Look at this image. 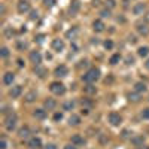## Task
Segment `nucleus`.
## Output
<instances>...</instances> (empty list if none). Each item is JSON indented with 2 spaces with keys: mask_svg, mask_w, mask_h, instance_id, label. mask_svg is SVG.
Here are the masks:
<instances>
[{
  "mask_svg": "<svg viewBox=\"0 0 149 149\" xmlns=\"http://www.w3.org/2000/svg\"><path fill=\"white\" fill-rule=\"evenodd\" d=\"M98 78H100V70H98L97 67H93V69H90L88 72H86L84 76H82V79H84V82H86V84H91V82H95Z\"/></svg>",
  "mask_w": 149,
  "mask_h": 149,
  "instance_id": "1",
  "label": "nucleus"
},
{
  "mask_svg": "<svg viewBox=\"0 0 149 149\" xmlns=\"http://www.w3.org/2000/svg\"><path fill=\"white\" fill-rule=\"evenodd\" d=\"M17 122H18V118H17V115H15V113H9V115L6 116V119H5V127H6V130L12 131V130L15 128Z\"/></svg>",
  "mask_w": 149,
  "mask_h": 149,
  "instance_id": "2",
  "label": "nucleus"
},
{
  "mask_svg": "<svg viewBox=\"0 0 149 149\" xmlns=\"http://www.w3.org/2000/svg\"><path fill=\"white\" fill-rule=\"evenodd\" d=\"M49 88H51V91H52L54 94H57V95H63V94L66 93V86L61 84V82H52Z\"/></svg>",
  "mask_w": 149,
  "mask_h": 149,
  "instance_id": "3",
  "label": "nucleus"
},
{
  "mask_svg": "<svg viewBox=\"0 0 149 149\" xmlns=\"http://www.w3.org/2000/svg\"><path fill=\"white\" fill-rule=\"evenodd\" d=\"M121 121H122V118L119 116V113H115V112H112V113L109 115V122H110L113 127H118L119 124H121Z\"/></svg>",
  "mask_w": 149,
  "mask_h": 149,
  "instance_id": "4",
  "label": "nucleus"
},
{
  "mask_svg": "<svg viewBox=\"0 0 149 149\" xmlns=\"http://www.w3.org/2000/svg\"><path fill=\"white\" fill-rule=\"evenodd\" d=\"M17 8H18V12L24 14V12H29V10H30V3L27 2V0H19Z\"/></svg>",
  "mask_w": 149,
  "mask_h": 149,
  "instance_id": "5",
  "label": "nucleus"
},
{
  "mask_svg": "<svg viewBox=\"0 0 149 149\" xmlns=\"http://www.w3.org/2000/svg\"><path fill=\"white\" fill-rule=\"evenodd\" d=\"M30 60H31V63H34L36 66H39L42 63V57H40V54L37 51H31L30 52Z\"/></svg>",
  "mask_w": 149,
  "mask_h": 149,
  "instance_id": "6",
  "label": "nucleus"
},
{
  "mask_svg": "<svg viewBox=\"0 0 149 149\" xmlns=\"http://www.w3.org/2000/svg\"><path fill=\"white\" fill-rule=\"evenodd\" d=\"M52 49H54V51H57V52L63 51V49H64V42L61 40V39H54L52 40Z\"/></svg>",
  "mask_w": 149,
  "mask_h": 149,
  "instance_id": "7",
  "label": "nucleus"
},
{
  "mask_svg": "<svg viewBox=\"0 0 149 149\" xmlns=\"http://www.w3.org/2000/svg\"><path fill=\"white\" fill-rule=\"evenodd\" d=\"M29 148H31V149H39V148H42V140H40L39 137L30 139V140H29Z\"/></svg>",
  "mask_w": 149,
  "mask_h": 149,
  "instance_id": "8",
  "label": "nucleus"
},
{
  "mask_svg": "<svg viewBox=\"0 0 149 149\" xmlns=\"http://www.w3.org/2000/svg\"><path fill=\"white\" fill-rule=\"evenodd\" d=\"M21 93H22V88H21L19 85H17V86H12V88H10L9 95H10L12 98H18V97L21 95Z\"/></svg>",
  "mask_w": 149,
  "mask_h": 149,
  "instance_id": "9",
  "label": "nucleus"
},
{
  "mask_svg": "<svg viewBox=\"0 0 149 149\" xmlns=\"http://www.w3.org/2000/svg\"><path fill=\"white\" fill-rule=\"evenodd\" d=\"M43 106H45V109H46V110H52V109H55L57 102L54 100V98H46V100L43 102Z\"/></svg>",
  "mask_w": 149,
  "mask_h": 149,
  "instance_id": "10",
  "label": "nucleus"
},
{
  "mask_svg": "<svg viewBox=\"0 0 149 149\" xmlns=\"http://www.w3.org/2000/svg\"><path fill=\"white\" fill-rule=\"evenodd\" d=\"M93 29H94V31H103L104 30V22L102 21V19H95L94 22H93Z\"/></svg>",
  "mask_w": 149,
  "mask_h": 149,
  "instance_id": "11",
  "label": "nucleus"
},
{
  "mask_svg": "<svg viewBox=\"0 0 149 149\" xmlns=\"http://www.w3.org/2000/svg\"><path fill=\"white\" fill-rule=\"evenodd\" d=\"M145 10V3H136L133 6V14L134 15H142Z\"/></svg>",
  "mask_w": 149,
  "mask_h": 149,
  "instance_id": "12",
  "label": "nucleus"
},
{
  "mask_svg": "<svg viewBox=\"0 0 149 149\" xmlns=\"http://www.w3.org/2000/svg\"><path fill=\"white\" fill-rule=\"evenodd\" d=\"M137 31H139L142 36H146V34L149 33V27H148V24H145V22H139V24H137Z\"/></svg>",
  "mask_w": 149,
  "mask_h": 149,
  "instance_id": "13",
  "label": "nucleus"
},
{
  "mask_svg": "<svg viewBox=\"0 0 149 149\" xmlns=\"http://www.w3.org/2000/svg\"><path fill=\"white\" fill-rule=\"evenodd\" d=\"M79 8H81V3H79V0H72V3H70V8H69L70 14H76V12L79 10Z\"/></svg>",
  "mask_w": 149,
  "mask_h": 149,
  "instance_id": "14",
  "label": "nucleus"
},
{
  "mask_svg": "<svg viewBox=\"0 0 149 149\" xmlns=\"http://www.w3.org/2000/svg\"><path fill=\"white\" fill-rule=\"evenodd\" d=\"M131 143L134 146H143L145 137H143V136H134V137H131Z\"/></svg>",
  "mask_w": 149,
  "mask_h": 149,
  "instance_id": "15",
  "label": "nucleus"
},
{
  "mask_svg": "<svg viewBox=\"0 0 149 149\" xmlns=\"http://www.w3.org/2000/svg\"><path fill=\"white\" fill-rule=\"evenodd\" d=\"M33 116L37 118V119H45L46 118V112H45V109H36L33 112Z\"/></svg>",
  "mask_w": 149,
  "mask_h": 149,
  "instance_id": "16",
  "label": "nucleus"
},
{
  "mask_svg": "<svg viewBox=\"0 0 149 149\" xmlns=\"http://www.w3.org/2000/svg\"><path fill=\"white\" fill-rule=\"evenodd\" d=\"M67 73H69V70L66 66H58L55 69V76H66Z\"/></svg>",
  "mask_w": 149,
  "mask_h": 149,
  "instance_id": "17",
  "label": "nucleus"
},
{
  "mask_svg": "<svg viewBox=\"0 0 149 149\" xmlns=\"http://www.w3.org/2000/svg\"><path fill=\"white\" fill-rule=\"evenodd\" d=\"M14 79H15L14 73H10V72L5 73V76H3V82H5L6 85H12V82H14Z\"/></svg>",
  "mask_w": 149,
  "mask_h": 149,
  "instance_id": "18",
  "label": "nucleus"
},
{
  "mask_svg": "<svg viewBox=\"0 0 149 149\" xmlns=\"http://www.w3.org/2000/svg\"><path fill=\"white\" fill-rule=\"evenodd\" d=\"M18 134H19L21 139H29V137H30V128H29V127H22V128L18 131Z\"/></svg>",
  "mask_w": 149,
  "mask_h": 149,
  "instance_id": "19",
  "label": "nucleus"
},
{
  "mask_svg": "<svg viewBox=\"0 0 149 149\" xmlns=\"http://www.w3.org/2000/svg\"><path fill=\"white\" fill-rule=\"evenodd\" d=\"M34 73H36L37 76H39V78H45L48 72H46V69H45V67H40V66H36V67H34Z\"/></svg>",
  "mask_w": 149,
  "mask_h": 149,
  "instance_id": "20",
  "label": "nucleus"
},
{
  "mask_svg": "<svg viewBox=\"0 0 149 149\" xmlns=\"http://www.w3.org/2000/svg\"><path fill=\"white\" fill-rule=\"evenodd\" d=\"M72 143H73L74 146H79V145H84V143H85V140L81 137L79 134H74L73 137H72Z\"/></svg>",
  "mask_w": 149,
  "mask_h": 149,
  "instance_id": "21",
  "label": "nucleus"
},
{
  "mask_svg": "<svg viewBox=\"0 0 149 149\" xmlns=\"http://www.w3.org/2000/svg\"><path fill=\"white\" fill-rule=\"evenodd\" d=\"M128 100L133 102V103L140 102V95H139V93H137V91H136V93H130V94H128Z\"/></svg>",
  "mask_w": 149,
  "mask_h": 149,
  "instance_id": "22",
  "label": "nucleus"
},
{
  "mask_svg": "<svg viewBox=\"0 0 149 149\" xmlns=\"http://www.w3.org/2000/svg\"><path fill=\"white\" fill-rule=\"evenodd\" d=\"M66 36H67V39H76V36H78V29L76 27H73L72 30H69L67 33H66Z\"/></svg>",
  "mask_w": 149,
  "mask_h": 149,
  "instance_id": "23",
  "label": "nucleus"
},
{
  "mask_svg": "<svg viewBox=\"0 0 149 149\" xmlns=\"http://www.w3.org/2000/svg\"><path fill=\"white\" fill-rule=\"evenodd\" d=\"M69 124H70V125H79V124H81V118L78 115H72L69 118Z\"/></svg>",
  "mask_w": 149,
  "mask_h": 149,
  "instance_id": "24",
  "label": "nucleus"
},
{
  "mask_svg": "<svg viewBox=\"0 0 149 149\" xmlns=\"http://www.w3.org/2000/svg\"><path fill=\"white\" fill-rule=\"evenodd\" d=\"M24 98H26V102H27V103H33V102L36 100V93H34V91H29Z\"/></svg>",
  "mask_w": 149,
  "mask_h": 149,
  "instance_id": "25",
  "label": "nucleus"
},
{
  "mask_svg": "<svg viewBox=\"0 0 149 149\" xmlns=\"http://www.w3.org/2000/svg\"><path fill=\"white\" fill-rule=\"evenodd\" d=\"M134 90L137 91V93H145L146 91V85L143 82H137V84L134 85Z\"/></svg>",
  "mask_w": 149,
  "mask_h": 149,
  "instance_id": "26",
  "label": "nucleus"
},
{
  "mask_svg": "<svg viewBox=\"0 0 149 149\" xmlns=\"http://www.w3.org/2000/svg\"><path fill=\"white\" fill-rule=\"evenodd\" d=\"M84 90H85V93H86V94H95V93H97V88H95L94 85H91V84H88Z\"/></svg>",
  "mask_w": 149,
  "mask_h": 149,
  "instance_id": "27",
  "label": "nucleus"
},
{
  "mask_svg": "<svg viewBox=\"0 0 149 149\" xmlns=\"http://www.w3.org/2000/svg\"><path fill=\"white\" fill-rule=\"evenodd\" d=\"M137 54H139L140 57H146V55L149 54V48H148V46H142V48H139Z\"/></svg>",
  "mask_w": 149,
  "mask_h": 149,
  "instance_id": "28",
  "label": "nucleus"
},
{
  "mask_svg": "<svg viewBox=\"0 0 149 149\" xmlns=\"http://www.w3.org/2000/svg\"><path fill=\"white\" fill-rule=\"evenodd\" d=\"M119 60H121V55H119V54H115V55H112V57H110L109 63H110V64H118V63H119Z\"/></svg>",
  "mask_w": 149,
  "mask_h": 149,
  "instance_id": "29",
  "label": "nucleus"
},
{
  "mask_svg": "<svg viewBox=\"0 0 149 149\" xmlns=\"http://www.w3.org/2000/svg\"><path fill=\"white\" fill-rule=\"evenodd\" d=\"M63 107H64V110H72L74 107V102H66Z\"/></svg>",
  "mask_w": 149,
  "mask_h": 149,
  "instance_id": "30",
  "label": "nucleus"
},
{
  "mask_svg": "<svg viewBox=\"0 0 149 149\" xmlns=\"http://www.w3.org/2000/svg\"><path fill=\"white\" fill-rule=\"evenodd\" d=\"M100 15H102L103 18H109V17H110V9H103V10L100 12Z\"/></svg>",
  "mask_w": 149,
  "mask_h": 149,
  "instance_id": "31",
  "label": "nucleus"
},
{
  "mask_svg": "<svg viewBox=\"0 0 149 149\" xmlns=\"http://www.w3.org/2000/svg\"><path fill=\"white\" fill-rule=\"evenodd\" d=\"M0 55H2L3 58H6L9 55V49L8 48H2V49H0Z\"/></svg>",
  "mask_w": 149,
  "mask_h": 149,
  "instance_id": "32",
  "label": "nucleus"
},
{
  "mask_svg": "<svg viewBox=\"0 0 149 149\" xmlns=\"http://www.w3.org/2000/svg\"><path fill=\"white\" fill-rule=\"evenodd\" d=\"M142 118L143 119H149V107H146V109L142 110Z\"/></svg>",
  "mask_w": 149,
  "mask_h": 149,
  "instance_id": "33",
  "label": "nucleus"
},
{
  "mask_svg": "<svg viewBox=\"0 0 149 149\" xmlns=\"http://www.w3.org/2000/svg\"><path fill=\"white\" fill-rule=\"evenodd\" d=\"M55 3H57V0H45V5H46L48 8H52Z\"/></svg>",
  "mask_w": 149,
  "mask_h": 149,
  "instance_id": "34",
  "label": "nucleus"
},
{
  "mask_svg": "<svg viewBox=\"0 0 149 149\" xmlns=\"http://www.w3.org/2000/svg\"><path fill=\"white\" fill-rule=\"evenodd\" d=\"M104 48L106 49H112V48H113V42H112V40H106L104 42Z\"/></svg>",
  "mask_w": 149,
  "mask_h": 149,
  "instance_id": "35",
  "label": "nucleus"
},
{
  "mask_svg": "<svg viewBox=\"0 0 149 149\" xmlns=\"http://www.w3.org/2000/svg\"><path fill=\"white\" fill-rule=\"evenodd\" d=\"M121 137H122V139L130 137V131H128V130H124V131H122V134H121Z\"/></svg>",
  "mask_w": 149,
  "mask_h": 149,
  "instance_id": "36",
  "label": "nucleus"
},
{
  "mask_svg": "<svg viewBox=\"0 0 149 149\" xmlns=\"http://www.w3.org/2000/svg\"><path fill=\"white\" fill-rule=\"evenodd\" d=\"M6 148H8V143H6L5 139H2L0 140V149H6Z\"/></svg>",
  "mask_w": 149,
  "mask_h": 149,
  "instance_id": "37",
  "label": "nucleus"
},
{
  "mask_svg": "<svg viewBox=\"0 0 149 149\" xmlns=\"http://www.w3.org/2000/svg\"><path fill=\"white\" fill-rule=\"evenodd\" d=\"M63 119V115L61 113H54V121H61Z\"/></svg>",
  "mask_w": 149,
  "mask_h": 149,
  "instance_id": "38",
  "label": "nucleus"
},
{
  "mask_svg": "<svg viewBox=\"0 0 149 149\" xmlns=\"http://www.w3.org/2000/svg\"><path fill=\"white\" fill-rule=\"evenodd\" d=\"M37 18V10H31V14H30V19H36Z\"/></svg>",
  "mask_w": 149,
  "mask_h": 149,
  "instance_id": "39",
  "label": "nucleus"
},
{
  "mask_svg": "<svg viewBox=\"0 0 149 149\" xmlns=\"http://www.w3.org/2000/svg\"><path fill=\"white\" fill-rule=\"evenodd\" d=\"M106 3H107V6H109V8H115V2H113V0H107Z\"/></svg>",
  "mask_w": 149,
  "mask_h": 149,
  "instance_id": "40",
  "label": "nucleus"
},
{
  "mask_svg": "<svg viewBox=\"0 0 149 149\" xmlns=\"http://www.w3.org/2000/svg\"><path fill=\"white\" fill-rule=\"evenodd\" d=\"M128 40H130L131 43H136V42H137V39H136V36H128Z\"/></svg>",
  "mask_w": 149,
  "mask_h": 149,
  "instance_id": "41",
  "label": "nucleus"
},
{
  "mask_svg": "<svg viewBox=\"0 0 149 149\" xmlns=\"http://www.w3.org/2000/svg\"><path fill=\"white\" fill-rule=\"evenodd\" d=\"M134 63V58L133 57H127V64L130 66V64H133Z\"/></svg>",
  "mask_w": 149,
  "mask_h": 149,
  "instance_id": "42",
  "label": "nucleus"
},
{
  "mask_svg": "<svg viewBox=\"0 0 149 149\" xmlns=\"http://www.w3.org/2000/svg\"><path fill=\"white\" fill-rule=\"evenodd\" d=\"M43 37H45V34H39V36L36 37V40L37 42H43Z\"/></svg>",
  "mask_w": 149,
  "mask_h": 149,
  "instance_id": "43",
  "label": "nucleus"
},
{
  "mask_svg": "<svg viewBox=\"0 0 149 149\" xmlns=\"http://www.w3.org/2000/svg\"><path fill=\"white\" fill-rule=\"evenodd\" d=\"M43 149H57V146H55V145H52V143H51V145H46V146H45V148H43Z\"/></svg>",
  "mask_w": 149,
  "mask_h": 149,
  "instance_id": "44",
  "label": "nucleus"
},
{
  "mask_svg": "<svg viewBox=\"0 0 149 149\" xmlns=\"http://www.w3.org/2000/svg\"><path fill=\"white\" fill-rule=\"evenodd\" d=\"M64 149H78V148L74 146L73 143H72V145H67V146H64Z\"/></svg>",
  "mask_w": 149,
  "mask_h": 149,
  "instance_id": "45",
  "label": "nucleus"
},
{
  "mask_svg": "<svg viewBox=\"0 0 149 149\" xmlns=\"http://www.w3.org/2000/svg\"><path fill=\"white\" fill-rule=\"evenodd\" d=\"M82 104H86V106H91V102H88V100H82Z\"/></svg>",
  "mask_w": 149,
  "mask_h": 149,
  "instance_id": "46",
  "label": "nucleus"
},
{
  "mask_svg": "<svg viewBox=\"0 0 149 149\" xmlns=\"http://www.w3.org/2000/svg\"><path fill=\"white\" fill-rule=\"evenodd\" d=\"M26 46H27L26 43H18V48H19V49H22V48H26Z\"/></svg>",
  "mask_w": 149,
  "mask_h": 149,
  "instance_id": "47",
  "label": "nucleus"
},
{
  "mask_svg": "<svg viewBox=\"0 0 149 149\" xmlns=\"http://www.w3.org/2000/svg\"><path fill=\"white\" fill-rule=\"evenodd\" d=\"M145 66H146V69H149V60H148L146 63H145Z\"/></svg>",
  "mask_w": 149,
  "mask_h": 149,
  "instance_id": "48",
  "label": "nucleus"
},
{
  "mask_svg": "<svg viewBox=\"0 0 149 149\" xmlns=\"http://www.w3.org/2000/svg\"><path fill=\"white\" fill-rule=\"evenodd\" d=\"M146 21H149V12H148V14H146Z\"/></svg>",
  "mask_w": 149,
  "mask_h": 149,
  "instance_id": "49",
  "label": "nucleus"
},
{
  "mask_svg": "<svg viewBox=\"0 0 149 149\" xmlns=\"http://www.w3.org/2000/svg\"><path fill=\"white\" fill-rule=\"evenodd\" d=\"M140 149H149V148H148V146H143V148H140Z\"/></svg>",
  "mask_w": 149,
  "mask_h": 149,
  "instance_id": "50",
  "label": "nucleus"
}]
</instances>
